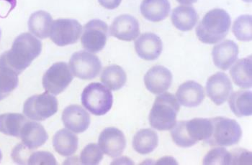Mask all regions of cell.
<instances>
[{"instance_id":"ba28073f","label":"cell","mask_w":252,"mask_h":165,"mask_svg":"<svg viewBox=\"0 0 252 165\" xmlns=\"http://www.w3.org/2000/svg\"><path fill=\"white\" fill-rule=\"evenodd\" d=\"M70 71L78 79L91 80L97 77L102 69V63L97 55L86 51H79L71 56Z\"/></svg>"},{"instance_id":"ffe728a7","label":"cell","mask_w":252,"mask_h":165,"mask_svg":"<svg viewBox=\"0 0 252 165\" xmlns=\"http://www.w3.org/2000/svg\"><path fill=\"white\" fill-rule=\"evenodd\" d=\"M20 138L26 147L33 150L43 146L49 138V135L40 123L28 121L22 127Z\"/></svg>"},{"instance_id":"4dcf8cb0","label":"cell","mask_w":252,"mask_h":165,"mask_svg":"<svg viewBox=\"0 0 252 165\" xmlns=\"http://www.w3.org/2000/svg\"><path fill=\"white\" fill-rule=\"evenodd\" d=\"M18 85V75L12 71L0 70V101L13 91Z\"/></svg>"},{"instance_id":"ab89813d","label":"cell","mask_w":252,"mask_h":165,"mask_svg":"<svg viewBox=\"0 0 252 165\" xmlns=\"http://www.w3.org/2000/svg\"><path fill=\"white\" fill-rule=\"evenodd\" d=\"M1 158H2V155H1V151H0V162H1Z\"/></svg>"},{"instance_id":"484cf974","label":"cell","mask_w":252,"mask_h":165,"mask_svg":"<svg viewBox=\"0 0 252 165\" xmlns=\"http://www.w3.org/2000/svg\"><path fill=\"white\" fill-rule=\"evenodd\" d=\"M158 138L157 132L151 129H143L138 131L133 139V147L141 155H148L157 147Z\"/></svg>"},{"instance_id":"4316f807","label":"cell","mask_w":252,"mask_h":165,"mask_svg":"<svg viewBox=\"0 0 252 165\" xmlns=\"http://www.w3.org/2000/svg\"><path fill=\"white\" fill-rule=\"evenodd\" d=\"M228 105L233 113L238 117L250 116L252 113V91H239L231 93Z\"/></svg>"},{"instance_id":"5bb4252c","label":"cell","mask_w":252,"mask_h":165,"mask_svg":"<svg viewBox=\"0 0 252 165\" xmlns=\"http://www.w3.org/2000/svg\"><path fill=\"white\" fill-rule=\"evenodd\" d=\"M173 80L172 73L162 65H156L148 71L144 76L146 88L154 94L167 91Z\"/></svg>"},{"instance_id":"2e32d148","label":"cell","mask_w":252,"mask_h":165,"mask_svg":"<svg viewBox=\"0 0 252 165\" xmlns=\"http://www.w3.org/2000/svg\"><path fill=\"white\" fill-rule=\"evenodd\" d=\"M137 55L145 60H157L163 51L162 40L152 32L142 34L135 41Z\"/></svg>"},{"instance_id":"6da1fadb","label":"cell","mask_w":252,"mask_h":165,"mask_svg":"<svg viewBox=\"0 0 252 165\" xmlns=\"http://www.w3.org/2000/svg\"><path fill=\"white\" fill-rule=\"evenodd\" d=\"M42 51V43L31 34H21L16 37L12 48L0 56V70L20 75L30 66Z\"/></svg>"},{"instance_id":"30bf717a","label":"cell","mask_w":252,"mask_h":165,"mask_svg":"<svg viewBox=\"0 0 252 165\" xmlns=\"http://www.w3.org/2000/svg\"><path fill=\"white\" fill-rule=\"evenodd\" d=\"M73 75L67 63H54L43 75V86L46 92L59 95L64 91L73 80Z\"/></svg>"},{"instance_id":"836d02e7","label":"cell","mask_w":252,"mask_h":165,"mask_svg":"<svg viewBox=\"0 0 252 165\" xmlns=\"http://www.w3.org/2000/svg\"><path fill=\"white\" fill-rule=\"evenodd\" d=\"M28 164L31 165H57V162L53 154L40 151V152H34L30 155Z\"/></svg>"},{"instance_id":"3957f363","label":"cell","mask_w":252,"mask_h":165,"mask_svg":"<svg viewBox=\"0 0 252 165\" xmlns=\"http://www.w3.org/2000/svg\"><path fill=\"white\" fill-rule=\"evenodd\" d=\"M211 119L195 118L189 121H180L171 129L174 142L180 147H192L198 141L208 139L211 135Z\"/></svg>"},{"instance_id":"8d00e7d4","label":"cell","mask_w":252,"mask_h":165,"mask_svg":"<svg viewBox=\"0 0 252 165\" xmlns=\"http://www.w3.org/2000/svg\"><path fill=\"white\" fill-rule=\"evenodd\" d=\"M100 5L107 9H114L119 7L122 0H98Z\"/></svg>"},{"instance_id":"1f68e13d","label":"cell","mask_w":252,"mask_h":165,"mask_svg":"<svg viewBox=\"0 0 252 165\" xmlns=\"http://www.w3.org/2000/svg\"><path fill=\"white\" fill-rule=\"evenodd\" d=\"M103 159V152L97 144H89L84 148L80 155L82 165H96L99 164Z\"/></svg>"},{"instance_id":"f35d334b","label":"cell","mask_w":252,"mask_h":165,"mask_svg":"<svg viewBox=\"0 0 252 165\" xmlns=\"http://www.w3.org/2000/svg\"><path fill=\"white\" fill-rule=\"evenodd\" d=\"M1 1H6V2L10 3V4H12V5L16 7V0H0V2H1Z\"/></svg>"},{"instance_id":"d4e9b609","label":"cell","mask_w":252,"mask_h":165,"mask_svg":"<svg viewBox=\"0 0 252 165\" xmlns=\"http://www.w3.org/2000/svg\"><path fill=\"white\" fill-rule=\"evenodd\" d=\"M52 23V17L49 13L45 11H38L30 17L29 31L38 38H47L50 36Z\"/></svg>"},{"instance_id":"f546056e","label":"cell","mask_w":252,"mask_h":165,"mask_svg":"<svg viewBox=\"0 0 252 165\" xmlns=\"http://www.w3.org/2000/svg\"><path fill=\"white\" fill-rule=\"evenodd\" d=\"M232 30L239 41L249 42L252 39V18L251 15H241L233 23Z\"/></svg>"},{"instance_id":"e575fe53","label":"cell","mask_w":252,"mask_h":165,"mask_svg":"<svg viewBox=\"0 0 252 165\" xmlns=\"http://www.w3.org/2000/svg\"><path fill=\"white\" fill-rule=\"evenodd\" d=\"M231 155V165H252V152L245 149H234Z\"/></svg>"},{"instance_id":"f1b7e54d","label":"cell","mask_w":252,"mask_h":165,"mask_svg":"<svg viewBox=\"0 0 252 165\" xmlns=\"http://www.w3.org/2000/svg\"><path fill=\"white\" fill-rule=\"evenodd\" d=\"M28 120L24 115L16 113L0 115V132L8 136L20 138V131Z\"/></svg>"},{"instance_id":"8992f818","label":"cell","mask_w":252,"mask_h":165,"mask_svg":"<svg viewBox=\"0 0 252 165\" xmlns=\"http://www.w3.org/2000/svg\"><path fill=\"white\" fill-rule=\"evenodd\" d=\"M82 104L95 116H103L111 110L113 104L112 92L99 82H92L82 93Z\"/></svg>"},{"instance_id":"44dd1931","label":"cell","mask_w":252,"mask_h":165,"mask_svg":"<svg viewBox=\"0 0 252 165\" xmlns=\"http://www.w3.org/2000/svg\"><path fill=\"white\" fill-rule=\"evenodd\" d=\"M170 9L169 0H143L140 7L144 18L153 23L162 21L167 18Z\"/></svg>"},{"instance_id":"cb8c5ba5","label":"cell","mask_w":252,"mask_h":165,"mask_svg":"<svg viewBox=\"0 0 252 165\" xmlns=\"http://www.w3.org/2000/svg\"><path fill=\"white\" fill-rule=\"evenodd\" d=\"M252 58V56L238 60L230 71L234 83L242 88H251Z\"/></svg>"},{"instance_id":"4fadbf2b","label":"cell","mask_w":252,"mask_h":165,"mask_svg":"<svg viewBox=\"0 0 252 165\" xmlns=\"http://www.w3.org/2000/svg\"><path fill=\"white\" fill-rule=\"evenodd\" d=\"M98 144L101 150L110 157L121 156L126 147L125 135L122 131L108 127L101 132L98 139Z\"/></svg>"},{"instance_id":"52a82bcc","label":"cell","mask_w":252,"mask_h":165,"mask_svg":"<svg viewBox=\"0 0 252 165\" xmlns=\"http://www.w3.org/2000/svg\"><path fill=\"white\" fill-rule=\"evenodd\" d=\"M58 110V101L48 92L31 96L25 102L23 113L33 121H44Z\"/></svg>"},{"instance_id":"7a4b0ae2","label":"cell","mask_w":252,"mask_h":165,"mask_svg":"<svg viewBox=\"0 0 252 165\" xmlns=\"http://www.w3.org/2000/svg\"><path fill=\"white\" fill-rule=\"evenodd\" d=\"M231 19L223 9H214L205 14L196 28V35L202 43L216 44L223 40L229 32Z\"/></svg>"},{"instance_id":"d6a6232c","label":"cell","mask_w":252,"mask_h":165,"mask_svg":"<svg viewBox=\"0 0 252 165\" xmlns=\"http://www.w3.org/2000/svg\"><path fill=\"white\" fill-rule=\"evenodd\" d=\"M231 152L225 148L219 147L210 151L203 160L204 165H231Z\"/></svg>"},{"instance_id":"8fae6325","label":"cell","mask_w":252,"mask_h":165,"mask_svg":"<svg viewBox=\"0 0 252 165\" xmlns=\"http://www.w3.org/2000/svg\"><path fill=\"white\" fill-rule=\"evenodd\" d=\"M108 37V26L100 20H93L84 27L82 34V46L90 53H98L106 45Z\"/></svg>"},{"instance_id":"277c9868","label":"cell","mask_w":252,"mask_h":165,"mask_svg":"<svg viewBox=\"0 0 252 165\" xmlns=\"http://www.w3.org/2000/svg\"><path fill=\"white\" fill-rule=\"evenodd\" d=\"M180 104L172 93H161L157 96L149 114V123L158 131L169 130L175 126L180 111Z\"/></svg>"},{"instance_id":"b9f144b4","label":"cell","mask_w":252,"mask_h":165,"mask_svg":"<svg viewBox=\"0 0 252 165\" xmlns=\"http://www.w3.org/2000/svg\"><path fill=\"white\" fill-rule=\"evenodd\" d=\"M0 37H1V30H0Z\"/></svg>"},{"instance_id":"7c38bea8","label":"cell","mask_w":252,"mask_h":165,"mask_svg":"<svg viewBox=\"0 0 252 165\" xmlns=\"http://www.w3.org/2000/svg\"><path fill=\"white\" fill-rule=\"evenodd\" d=\"M206 92L208 97L214 104L222 105L232 93V82L226 74L216 73L208 79L206 82Z\"/></svg>"},{"instance_id":"d590c367","label":"cell","mask_w":252,"mask_h":165,"mask_svg":"<svg viewBox=\"0 0 252 165\" xmlns=\"http://www.w3.org/2000/svg\"><path fill=\"white\" fill-rule=\"evenodd\" d=\"M26 146L23 144H18L12 151V159L18 164H28L29 152H28V149H26Z\"/></svg>"},{"instance_id":"ac0fdd59","label":"cell","mask_w":252,"mask_h":165,"mask_svg":"<svg viewBox=\"0 0 252 165\" xmlns=\"http://www.w3.org/2000/svg\"><path fill=\"white\" fill-rule=\"evenodd\" d=\"M238 45L233 40H226L216 45L212 51L213 60L217 68L227 71L236 61L239 55Z\"/></svg>"},{"instance_id":"9a60e30c","label":"cell","mask_w":252,"mask_h":165,"mask_svg":"<svg viewBox=\"0 0 252 165\" xmlns=\"http://www.w3.org/2000/svg\"><path fill=\"white\" fill-rule=\"evenodd\" d=\"M110 34L124 41H133L140 35L139 23L131 15H120L112 23Z\"/></svg>"},{"instance_id":"603a6c76","label":"cell","mask_w":252,"mask_h":165,"mask_svg":"<svg viewBox=\"0 0 252 165\" xmlns=\"http://www.w3.org/2000/svg\"><path fill=\"white\" fill-rule=\"evenodd\" d=\"M171 20L177 29L186 32L193 29L197 24L198 15L194 7L182 5L174 9Z\"/></svg>"},{"instance_id":"5b68a950","label":"cell","mask_w":252,"mask_h":165,"mask_svg":"<svg viewBox=\"0 0 252 165\" xmlns=\"http://www.w3.org/2000/svg\"><path fill=\"white\" fill-rule=\"evenodd\" d=\"M212 123L211 135L205 144L219 147H231L238 144L242 137V129L234 119L219 117L211 119Z\"/></svg>"},{"instance_id":"7402d4cb","label":"cell","mask_w":252,"mask_h":165,"mask_svg":"<svg viewBox=\"0 0 252 165\" xmlns=\"http://www.w3.org/2000/svg\"><path fill=\"white\" fill-rule=\"evenodd\" d=\"M79 139L77 135L67 129L58 131L53 138V146L56 152L63 157H69L77 152Z\"/></svg>"},{"instance_id":"9c48e42d","label":"cell","mask_w":252,"mask_h":165,"mask_svg":"<svg viewBox=\"0 0 252 165\" xmlns=\"http://www.w3.org/2000/svg\"><path fill=\"white\" fill-rule=\"evenodd\" d=\"M82 25L76 20L59 19L53 21L50 37L58 46H66L77 43L82 32Z\"/></svg>"},{"instance_id":"e0dca14e","label":"cell","mask_w":252,"mask_h":165,"mask_svg":"<svg viewBox=\"0 0 252 165\" xmlns=\"http://www.w3.org/2000/svg\"><path fill=\"white\" fill-rule=\"evenodd\" d=\"M62 121L66 129L76 134L85 132L90 127V116L79 105H70L63 110Z\"/></svg>"},{"instance_id":"74e56055","label":"cell","mask_w":252,"mask_h":165,"mask_svg":"<svg viewBox=\"0 0 252 165\" xmlns=\"http://www.w3.org/2000/svg\"><path fill=\"white\" fill-rule=\"evenodd\" d=\"M177 2L180 4H185V5H190V4H194L197 0H177Z\"/></svg>"},{"instance_id":"83f0119b","label":"cell","mask_w":252,"mask_h":165,"mask_svg":"<svg viewBox=\"0 0 252 165\" xmlns=\"http://www.w3.org/2000/svg\"><path fill=\"white\" fill-rule=\"evenodd\" d=\"M100 79L107 88L112 91H118L125 85L127 75L119 65H112L102 71Z\"/></svg>"},{"instance_id":"60d3db41","label":"cell","mask_w":252,"mask_h":165,"mask_svg":"<svg viewBox=\"0 0 252 165\" xmlns=\"http://www.w3.org/2000/svg\"><path fill=\"white\" fill-rule=\"evenodd\" d=\"M244 1H246V2H251L252 0H244Z\"/></svg>"},{"instance_id":"d6986e66","label":"cell","mask_w":252,"mask_h":165,"mask_svg":"<svg viewBox=\"0 0 252 165\" xmlns=\"http://www.w3.org/2000/svg\"><path fill=\"white\" fill-rule=\"evenodd\" d=\"M179 104L188 108L197 107L205 99L203 87L198 82L189 81L182 84L176 93Z\"/></svg>"}]
</instances>
